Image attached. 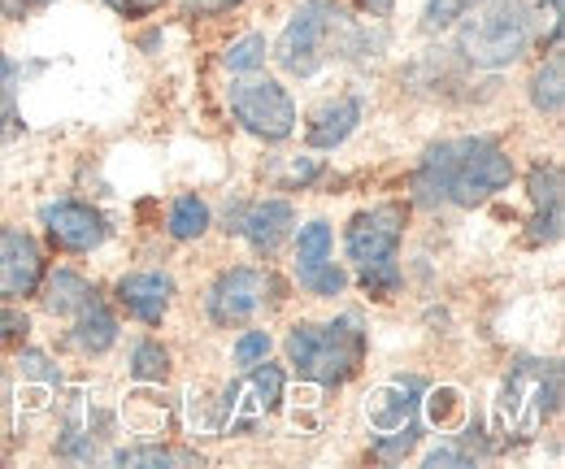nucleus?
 Masks as SVG:
<instances>
[{
	"label": "nucleus",
	"instance_id": "obj_1",
	"mask_svg": "<svg viewBox=\"0 0 565 469\" xmlns=\"http://www.w3.org/2000/svg\"><path fill=\"white\" fill-rule=\"evenodd\" d=\"M513 183V161L509 152L488 139H444L435 148H426L423 166L414 174V201L435 209V204H475L492 201L495 192H504Z\"/></svg>",
	"mask_w": 565,
	"mask_h": 469
},
{
	"label": "nucleus",
	"instance_id": "obj_2",
	"mask_svg": "<svg viewBox=\"0 0 565 469\" xmlns=\"http://www.w3.org/2000/svg\"><path fill=\"white\" fill-rule=\"evenodd\" d=\"M356 26L340 0H305L275 44V62L296 78H313L318 70L353 53Z\"/></svg>",
	"mask_w": 565,
	"mask_h": 469
},
{
	"label": "nucleus",
	"instance_id": "obj_3",
	"mask_svg": "<svg viewBox=\"0 0 565 469\" xmlns=\"http://www.w3.org/2000/svg\"><path fill=\"white\" fill-rule=\"evenodd\" d=\"M287 361L313 387H344L365 361V322L356 313H340L335 322H296L287 331Z\"/></svg>",
	"mask_w": 565,
	"mask_h": 469
},
{
	"label": "nucleus",
	"instance_id": "obj_4",
	"mask_svg": "<svg viewBox=\"0 0 565 469\" xmlns=\"http://www.w3.org/2000/svg\"><path fill=\"white\" fill-rule=\"evenodd\" d=\"M562 408V370L557 361H513L495 392V435L504 444H526Z\"/></svg>",
	"mask_w": 565,
	"mask_h": 469
},
{
	"label": "nucleus",
	"instance_id": "obj_5",
	"mask_svg": "<svg viewBox=\"0 0 565 469\" xmlns=\"http://www.w3.org/2000/svg\"><path fill=\"white\" fill-rule=\"evenodd\" d=\"M535 40V4L531 0H483L479 9H466V22L457 31V49L470 66L500 70L522 62V53Z\"/></svg>",
	"mask_w": 565,
	"mask_h": 469
},
{
	"label": "nucleus",
	"instance_id": "obj_6",
	"mask_svg": "<svg viewBox=\"0 0 565 469\" xmlns=\"http://www.w3.org/2000/svg\"><path fill=\"white\" fill-rule=\"evenodd\" d=\"M405 204L387 201V204H374L365 213H356L349 222V262L356 266V278L365 287V296L374 300H387L401 291V239H405Z\"/></svg>",
	"mask_w": 565,
	"mask_h": 469
},
{
	"label": "nucleus",
	"instance_id": "obj_7",
	"mask_svg": "<svg viewBox=\"0 0 565 469\" xmlns=\"http://www.w3.org/2000/svg\"><path fill=\"white\" fill-rule=\"evenodd\" d=\"M361 417H365V430H370V444L379 457L387 461H401L418 448L423 439V379H387L379 387L365 392L361 401Z\"/></svg>",
	"mask_w": 565,
	"mask_h": 469
},
{
	"label": "nucleus",
	"instance_id": "obj_8",
	"mask_svg": "<svg viewBox=\"0 0 565 469\" xmlns=\"http://www.w3.org/2000/svg\"><path fill=\"white\" fill-rule=\"evenodd\" d=\"M226 100H231V114L235 122L248 135L266 139V143H282L287 135L296 131V100L287 96L279 78H266V74H235L231 87H226Z\"/></svg>",
	"mask_w": 565,
	"mask_h": 469
},
{
	"label": "nucleus",
	"instance_id": "obj_9",
	"mask_svg": "<svg viewBox=\"0 0 565 469\" xmlns=\"http://www.w3.org/2000/svg\"><path fill=\"white\" fill-rule=\"evenodd\" d=\"M282 401V370L257 361L244 379H235L217 401V435H248L257 430Z\"/></svg>",
	"mask_w": 565,
	"mask_h": 469
},
{
	"label": "nucleus",
	"instance_id": "obj_10",
	"mask_svg": "<svg viewBox=\"0 0 565 469\" xmlns=\"http://www.w3.org/2000/svg\"><path fill=\"white\" fill-rule=\"evenodd\" d=\"M279 300V278L270 269H257V266H235V269H222L213 278L210 296H205V309L217 327H239L248 322L253 313H262L266 305Z\"/></svg>",
	"mask_w": 565,
	"mask_h": 469
},
{
	"label": "nucleus",
	"instance_id": "obj_11",
	"mask_svg": "<svg viewBox=\"0 0 565 469\" xmlns=\"http://www.w3.org/2000/svg\"><path fill=\"white\" fill-rule=\"evenodd\" d=\"M331 244L335 239H331L327 222H309L296 235V278L318 300H331V296H340L349 287V274L331 262Z\"/></svg>",
	"mask_w": 565,
	"mask_h": 469
},
{
	"label": "nucleus",
	"instance_id": "obj_12",
	"mask_svg": "<svg viewBox=\"0 0 565 469\" xmlns=\"http://www.w3.org/2000/svg\"><path fill=\"white\" fill-rule=\"evenodd\" d=\"M40 278H44L40 244L18 226H0V305L35 296Z\"/></svg>",
	"mask_w": 565,
	"mask_h": 469
},
{
	"label": "nucleus",
	"instance_id": "obj_13",
	"mask_svg": "<svg viewBox=\"0 0 565 469\" xmlns=\"http://www.w3.org/2000/svg\"><path fill=\"white\" fill-rule=\"evenodd\" d=\"M40 217H44L49 239H53L57 248H66V253H92V248H100L105 235H109L105 217H100L92 204H78V201L44 204Z\"/></svg>",
	"mask_w": 565,
	"mask_h": 469
},
{
	"label": "nucleus",
	"instance_id": "obj_14",
	"mask_svg": "<svg viewBox=\"0 0 565 469\" xmlns=\"http://www.w3.org/2000/svg\"><path fill=\"white\" fill-rule=\"evenodd\" d=\"M170 296H174V278L143 269V274H127L114 287V300L143 327H161V318L170 313Z\"/></svg>",
	"mask_w": 565,
	"mask_h": 469
},
{
	"label": "nucleus",
	"instance_id": "obj_15",
	"mask_svg": "<svg viewBox=\"0 0 565 469\" xmlns=\"http://www.w3.org/2000/svg\"><path fill=\"white\" fill-rule=\"evenodd\" d=\"M291 226H296V209L287 201H279V196H270V201L248 204L244 217H235V226H226V231H239V235L253 244V253L275 257L279 244L291 235Z\"/></svg>",
	"mask_w": 565,
	"mask_h": 469
},
{
	"label": "nucleus",
	"instance_id": "obj_16",
	"mask_svg": "<svg viewBox=\"0 0 565 469\" xmlns=\"http://www.w3.org/2000/svg\"><path fill=\"white\" fill-rule=\"evenodd\" d=\"M531 204H535V231H531V239L535 244H548V239H557L562 235V166L557 161H548V166H535L531 170Z\"/></svg>",
	"mask_w": 565,
	"mask_h": 469
},
{
	"label": "nucleus",
	"instance_id": "obj_17",
	"mask_svg": "<svg viewBox=\"0 0 565 469\" xmlns=\"http://www.w3.org/2000/svg\"><path fill=\"white\" fill-rule=\"evenodd\" d=\"M18 374H22L18 413H22V408H26V417L49 413L53 401H57V392H62V374H57V365H49V356H40V352H22Z\"/></svg>",
	"mask_w": 565,
	"mask_h": 469
},
{
	"label": "nucleus",
	"instance_id": "obj_18",
	"mask_svg": "<svg viewBox=\"0 0 565 469\" xmlns=\"http://www.w3.org/2000/svg\"><path fill=\"white\" fill-rule=\"evenodd\" d=\"M66 343L83 356H100L118 343V318L105 309V300H87L78 313H74V327L66 331Z\"/></svg>",
	"mask_w": 565,
	"mask_h": 469
},
{
	"label": "nucleus",
	"instance_id": "obj_19",
	"mask_svg": "<svg viewBox=\"0 0 565 469\" xmlns=\"http://www.w3.org/2000/svg\"><path fill=\"white\" fill-rule=\"evenodd\" d=\"M361 122V100L356 96H335L327 105H318V114L309 118V148H340Z\"/></svg>",
	"mask_w": 565,
	"mask_h": 469
},
{
	"label": "nucleus",
	"instance_id": "obj_20",
	"mask_svg": "<svg viewBox=\"0 0 565 469\" xmlns=\"http://www.w3.org/2000/svg\"><path fill=\"white\" fill-rule=\"evenodd\" d=\"M87 300H96V287H92L78 269H57V274L49 278V287H44V309H49L53 318H74Z\"/></svg>",
	"mask_w": 565,
	"mask_h": 469
},
{
	"label": "nucleus",
	"instance_id": "obj_21",
	"mask_svg": "<svg viewBox=\"0 0 565 469\" xmlns=\"http://www.w3.org/2000/svg\"><path fill=\"white\" fill-rule=\"evenodd\" d=\"M109 461L122 469H140V466L183 469V466H201V452H196V448H170V444H136V448H118Z\"/></svg>",
	"mask_w": 565,
	"mask_h": 469
},
{
	"label": "nucleus",
	"instance_id": "obj_22",
	"mask_svg": "<svg viewBox=\"0 0 565 469\" xmlns=\"http://www.w3.org/2000/svg\"><path fill=\"white\" fill-rule=\"evenodd\" d=\"M565 66H562V53H553L548 57V66L535 70V78H531V105L540 109V114H548V118H562V105H565Z\"/></svg>",
	"mask_w": 565,
	"mask_h": 469
},
{
	"label": "nucleus",
	"instance_id": "obj_23",
	"mask_svg": "<svg viewBox=\"0 0 565 469\" xmlns=\"http://www.w3.org/2000/svg\"><path fill=\"white\" fill-rule=\"evenodd\" d=\"M166 231H170V239H179V244L201 239V235L210 231V204L201 201V196H179V201L170 204Z\"/></svg>",
	"mask_w": 565,
	"mask_h": 469
},
{
	"label": "nucleus",
	"instance_id": "obj_24",
	"mask_svg": "<svg viewBox=\"0 0 565 469\" xmlns=\"http://www.w3.org/2000/svg\"><path fill=\"white\" fill-rule=\"evenodd\" d=\"M423 404H426V422L435 430H461L466 417H470V404H466V396L457 387H435Z\"/></svg>",
	"mask_w": 565,
	"mask_h": 469
},
{
	"label": "nucleus",
	"instance_id": "obj_25",
	"mask_svg": "<svg viewBox=\"0 0 565 469\" xmlns=\"http://www.w3.org/2000/svg\"><path fill=\"white\" fill-rule=\"evenodd\" d=\"M18 78H22L18 62L0 53V143H4V139H13V135H22V114H18Z\"/></svg>",
	"mask_w": 565,
	"mask_h": 469
},
{
	"label": "nucleus",
	"instance_id": "obj_26",
	"mask_svg": "<svg viewBox=\"0 0 565 469\" xmlns=\"http://www.w3.org/2000/svg\"><path fill=\"white\" fill-rule=\"evenodd\" d=\"M131 379L136 383H166L170 379V352L157 339H140L131 352Z\"/></svg>",
	"mask_w": 565,
	"mask_h": 469
},
{
	"label": "nucleus",
	"instance_id": "obj_27",
	"mask_svg": "<svg viewBox=\"0 0 565 469\" xmlns=\"http://www.w3.org/2000/svg\"><path fill=\"white\" fill-rule=\"evenodd\" d=\"M266 35H244V40H235L231 49H226V70L231 74H253V70H262L266 66Z\"/></svg>",
	"mask_w": 565,
	"mask_h": 469
},
{
	"label": "nucleus",
	"instance_id": "obj_28",
	"mask_svg": "<svg viewBox=\"0 0 565 469\" xmlns=\"http://www.w3.org/2000/svg\"><path fill=\"white\" fill-rule=\"evenodd\" d=\"M270 348H275L270 331H244V335L235 339V348H231V361H235L239 370H253L257 361L270 356Z\"/></svg>",
	"mask_w": 565,
	"mask_h": 469
},
{
	"label": "nucleus",
	"instance_id": "obj_29",
	"mask_svg": "<svg viewBox=\"0 0 565 469\" xmlns=\"http://www.w3.org/2000/svg\"><path fill=\"white\" fill-rule=\"evenodd\" d=\"M488 457V448H475V444H439V448H430L423 457L426 469H439V466H475V461H483Z\"/></svg>",
	"mask_w": 565,
	"mask_h": 469
},
{
	"label": "nucleus",
	"instance_id": "obj_30",
	"mask_svg": "<svg viewBox=\"0 0 565 469\" xmlns=\"http://www.w3.org/2000/svg\"><path fill=\"white\" fill-rule=\"evenodd\" d=\"M470 4H475V0H430L423 13V26L426 31H444V26H452L457 18H466Z\"/></svg>",
	"mask_w": 565,
	"mask_h": 469
},
{
	"label": "nucleus",
	"instance_id": "obj_31",
	"mask_svg": "<svg viewBox=\"0 0 565 469\" xmlns=\"http://www.w3.org/2000/svg\"><path fill=\"white\" fill-rule=\"evenodd\" d=\"M318 174H322V161H313V157H300V161H291V166H287L282 183H287V188H296V183L305 188V183H313Z\"/></svg>",
	"mask_w": 565,
	"mask_h": 469
},
{
	"label": "nucleus",
	"instance_id": "obj_32",
	"mask_svg": "<svg viewBox=\"0 0 565 469\" xmlns=\"http://www.w3.org/2000/svg\"><path fill=\"white\" fill-rule=\"evenodd\" d=\"M26 331H31V322L22 313H0V343L4 348H18L26 339Z\"/></svg>",
	"mask_w": 565,
	"mask_h": 469
},
{
	"label": "nucleus",
	"instance_id": "obj_33",
	"mask_svg": "<svg viewBox=\"0 0 565 469\" xmlns=\"http://www.w3.org/2000/svg\"><path fill=\"white\" fill-rule=\"evenodd\" d=\"M53 0H0V13L4 18H26V13H35V9H49Z\"/></svg>",
	"mask_w": 565,
	"mask_h": 469
},
{
	"label": "nucleus",
	"instance_id": "obj_34",
	"mask_svg": "<svg viewBox=\"0 0 565 469\" xmlns=\"http://www.w3.org/2000/svg\"><path fill=\"white\" fill-rule=\"evenodd\" d=\"M109 4H114L118 13H127V18H148V13H152L161 0H109Z\"/></svg>",
	"mask_w": 565,
	"mask_h": 469
},
{
	"label": "nucleus",
	"instance_id": "obj_35",
	"mask_svg": "<svg viewBox=\"0 0 565 469\" xmlns=\"http://www.w3.org/2000/svg\"><path fill=\"white\" fill-rule=\"evenodd\" d=\"M239 0H183V9L188 13H226V9H235Z\"/></svg>",
	"mask_w": 565,
	"mask_h": 469
},
{
	"label": "nucleus",
	"instance_id": "obj_36",
	"mask_svg": "<svg viewBox=\"0 0 565 469\" xmlns=\"http://www.w3.org/2000/svg\"><path fill=\"white\" fill-rule=\"evenodd\" d=\"M356 4H361V9H370V13H392V4H396V0H356Z\"/></svg>",
	"mask_w": 565,
	"mask_h": 469
},
{
	"label": "nucleus",
	"instance_id": "obj_37",
	"mask_svg": "<svg viewBox=\"0 0 565 469\" xmlns=\"http://www.w3.org/2000/svg\"><path fill=\"white\" fill-rule=\"evenodd\" d=\"M535 4H544L548 13H562V0H535Z\"/></svg>",
	"mask_w": 565,
	"mask_h": 469
}]
</instances>
